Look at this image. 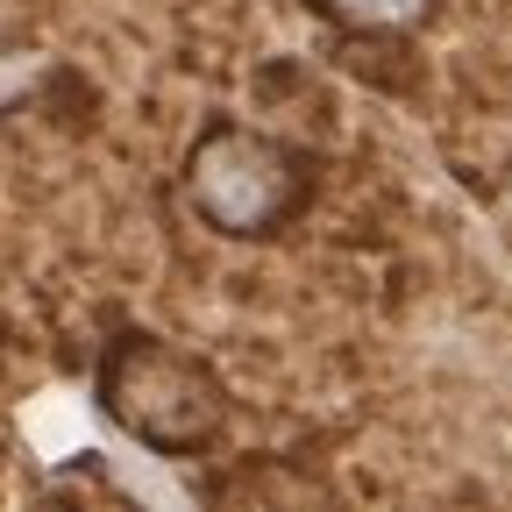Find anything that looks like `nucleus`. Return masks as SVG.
<instances>
[{
	"mask_svg": "<svg viewBox=\"0 0 512 512\" xmlns=\"http://www.w3.org/2000/svg\"><path fill=\"white\" fill-rule=\"evenodd\" d=\"M93 406L114 434H128L150 456H207L235 420L228 377L157 328H114L93 363Z\"/></svg>",
	"mask_w": 512,
	"mask_h": 512,
	"instance_id": "f257e3e1",
	"label": "nucleus"
},
{
	"mask_svg": "<svg viewBox=\"0 0 512 512\" xmlns=\"http://www.w3.org/2000/svg\"><path fill=\"white\" fill-rule=\"evenodd\" d=\"M320 157L256 121L214 114L178 157V200L221 242H278L313 214Z\"/></svg>",
	"mask_w": 512,
	"mask_h": 512,
	"instance_id": "f03ea898",
	"label": "nucleus"
},
{
	"mask_svg": "<svg viewBox=\"0 0 512 512\" xmlns=\"http://www.w3.org/2000/svg\"><path fill=\"white\" fill-rule=\"evenodd\" d=\"M299 8L342 43H413L441 22V0H299Z\"/></svg>",
	"mask_w": 512,
	"mask_h": 512,
	"instance_id": "7ed1b4c3",
	"label": "nucleus"
}]
</instances>
